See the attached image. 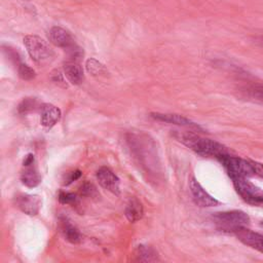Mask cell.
Returning a JSON list of instances; mask_svg holds the SVG:
<instances>
[{"label":"cell","instance_id":"6da1fadb","mask_svg":"<svg viewBox=\"0 0 263 263\" xmlns=\"http://www.w3.org/2000/svg\"><path fill=\"white\" fill-rule=\"evenodd\" d=\"M179 140L202 157H215L219 159L221 156L229 153L226 147H224L222 144L210 139L201 138L192 133L181 134Z\"/></svg>","mask_w":263,"mask_h":263},{"label":"cell","instance_id":"7a4b0ae2","mask_svg":"<svg viewBox=\"0 0 263 263\" xmlns=\"http://www.w3.org/2000/svg\"><path fill=\"white\" fill-rule=\"evenodd\" d=\"M24 44L30 58L39 66L46 65L53 58V50L45 40L37 35H27Z\"/></svg>","mask_w":263,"mask_h":263},{"label":"cell","instance_id":"3957f363","mask_svg":"<svg viewBox=\"0 0 263 263\" xmlns=\"http://www.w3.org/2000/svg\"><path fill=\"white\" fill-rule=\"evenodd\" d=\"M213 219L219 229L231 233L237 228L247 227L251 222L249 215L239 210L216 213Z\"/></svg>","mask_w":263,"mask_h":263},{"label":"cell","instance_id":"277c9868","mask_svg":"<svg viewBox=\"0 0 263 263\" xmlns=\"http://www.w3.org/2000/svg\"><path fill=\"white\" fill-rule=\"evenodd\" d=\"M232 184L237 194L249 204L263 206V191L248 181V178H233Z\"/></svg>","mask_w":263,"mask_h":263},{"label":"cell","instance_id":"5b68a950","mask_svg":"<svg viewBox=\"0 0 263 263\" xmlns=\"http://www.w3.org/2000/svg\"><path fill=\"white\" fill-rule=\"evenodd\" d=\"M218 160L225 167L230 179L239 177L249 178L251 176H254V172L249 159H242L240 157L233 156L227 153L221 156Z\"/></svg>","mask_w":263,"mask_h":263},{"label":"cell","instance_id":"8992f818","mask_svg":"<svg viewBox=\"0 0 263 263\" xmlns=\"http://www.w3.org/2000/svg\"><path fill=\"white\" fill-rule=\"evenodd\" d=\"M20 177L22 183L29 188H34L40 184L41 175L33 154L29 153L25 156Z\"/></svg>","mask_w":263,"mask_h":263},{"label":"cell","instance_id":"52a82bcc","mask_svg":"<svg viewBox=\"0 0 263 263\" xmlns=\"http://www.w3.org/2000/svg\"><path fill=\"white\" fill-rule=\"evenodd\" d=\"M14 203L23 213L29 216H35L41 209L42 199L36 194L21 193L14 197Z\"/></svg>","mask_w":263,"mask_h":263},{"label":"cell","instance_id":"ba28073f","mask_svg":"<svg viewBox=\"0 0 263 263\" xmlns=\"http://www.w3.org/2000/svg\"><path fill=\"white\" fill-rule=\"evenodd\" d=\"M190 191L194 202L199 206H215L220 203L208 191H205V189L200 185V183L195 178H192L190 180Z\"/></svg>","mask_w":263,"mask_h":263},{"label":"cell","instance_id":"9c48e42d","mask_svg":"<svg viewBox=\"0 0 263 263\" xmlns=\"http://www.w3.org/2000/svg\"><path fill=\"white\" fill-rule=\"evenodd\" d=\"M97 179L99 181V184L106 190L110 191L111 193L115 195L120 194V189H119V178L114 174V172L107 167V166H102L98 170L97 172Z\"/></svg>","mask_w":263,"mask_h":263},{"label":"cell","instance_id":"30bf717a","mask_svg":"<svg viewBox=\"0 0 263 263\" xmlns=\"http://www.w3.org/2000/svg\"><path fill=\"white\" fill-rule=\"evenodd\" d=\"M245 245L263 253V235L254 232L247 227H240L232 232Z\"/></svg>","mask_w":263,"mask_h":263},{"label":"cell","instance_id":"8fae6325","mask_svg":"<svg viewBox=\"0 0 263 263\" xmlns=\"http://www.w3.org/2000/svg\"><path fill=\"white\" fill-rule=\"evenodd\" d=\"M48 38L52 44L65 49L74 44V39L69 31L59 26H54L49 30Z\"/></svg>","mask_w":263,"mask_h":263},{"label":"cell","instance_id":"7c38bea8","mask_svg":"<svg viewBox=\"0 0 263 263\" xmlns=\"http://www.w3.org/2000/svg\"><path fill=\"white\" fill-rule=\"evenodd\" d=\"M41 110V117L40 122L46 128H51L55 125L62 116L61 110L51 104H43L40 107Z\"/></svg>","mask_w":263,"mask_h":263},{"label":"cell","instance_id":"4fadbf2b","mask_svg":"<svg viewBox=\"0 0 263 263\" xmlns=\"http://www.w3.org/2000/svg\"><path fill=\"white\" fill-rule=\"evenodd\" d=\"M64 73L72 84H80L83 81L84 74L80 62L67 60L64 63Z\"/></svg>","mask_w":263,"mask_h":263},{"label":"cell","instance_id":"5bb4252c","mask_svg":"<svg viewBox=\"0 0 263 263\" xmlns=\"http://www.w3.org/2000/svg\"><path fill=\"white\" fill-rule=\"evenodd\" d=\"M150 116L153 119L161 121V122H167V123L181 125V126H196V124L194 122H192L190 119L186 118L183 115H179V114L154 112V113H151Z\"/></svg>","mask_w":263,"mask_h":263},{"label":"cell","instance_id":"9a60e30c","mask_svg":"<svg viewBox=\"0 0 263 263\" xmlns=\"http://www.w3.org/2000/svg\"><path fill=\"white\" fill-rule=\"evenodd\" d=\"M124 215L126 219L132 223L139 221L144 215V208L142 202L137 197L129 198L124 209Z\"/></svg>","mask_w":263,"mask_h":263},{"label":"cell","instance_id":"2e32d148","mask_svg":"<svg viewBox=\"0 0 263 263\" xmlns=\"http://www.w3.org/2000/svg\"><path fill=\"white\" fill-rule=\"evenodd\" d=\"M136 259L140 262H156L159 261L157 252L150 246L140 245L135 251Z\"/></svg>","mask_w":263,"mask_h":263},{"label":"cell","instance_id":"e0dca14e","mask_svg":"<svg viewBox=\"0 0 263 263\" xmlns=\"http://www.w3.org/2000/svg\"><path fill=\"white\" fill-rule=\"evenodd\" d=\"M62 232L65 239L71 243L76 245L81 242L82 240V235L79 230L66 219L62 221Z\"/></svg>","mask_w":263,"mask_h":263},{"label":"cell","instance_id":"ac0fdd59","mask_svg":"<svg viewBox=\"0 0 263 263\" xmlns=\"http://www.w3.org/2000/svg\"><path fill=\"white\" fill-rule=\"evenodd\" d=\"M86 70L89 74L93 76H99L107 73V70L104 67V65L95 59H88L86 61Z\"/></svg>","mask_w":263,"mask_h":263},{"label":"cell","instance_id":"d6986e66","mask_svg":"<svg viewBox=\"0 0 263 263\" xmlns=\"http://www.w3.org/2000/svg\"><path fill=\"white\" fill-rule=\"evenodd\" d=\"M248 98L263 103V85H252L243 90Z\"/></svg>","mask_w":263,"mask_h":263},{"label":"cell","instance_id":"ffe728a7","mask_svg":"<svg viewBox=\"0 0 263 263\" xmlns=\"http://www.w3.org/2000/svg\"><path fill=\"white\" fill-rule=\"evenodd\" d=\"M37 106H38V103H37L36 99L26 98L21 102L17 110H18V113H21V114H27V113L35 110L37 108Z\"/></svg>","mask_w":263,"mask_h":263},{"label":"cell","instance_id":"44dd1931","mask_svg":"<svg viewBox=\"0 0 263 263\" xmlns=\"http://www.w3.org/2000/svg\"><path fill=\"white\" fill-rule=\"evenodd\" d=\"M17 72H18V76L23 79V80H26V81H29V80H32L35 78L36 74H35V71L28 65L26 64H20L18 65V68H17Z\"/></svg>","mask_w":263,"mask_h":263},{"label":"cell","instance_id":"7402d4cb","mask_svg":"<svg viewBox=\"0 0 263 263\" xmlns=\"http://www.w3.org/2000/svg\"><path fill=\"white\" fill-rule=\"evenodd\" d=\"M59 201L63 204L75 205L77 203V196H76V194H74L72 192L61 191L59 194Z\"/></svg>","mask_w":263,"mask_h":263},{"label":"cell","instance_id":"603a6c76","mask_svg":"<svg viewBox=\"0 0 263 263\" xmlns=\"http://www.w3.org/2000/svg\"><path fill=\"white\" fill-rule=\"evenodd\" d=\"M80 192L82 195H85V196H93L95 194H97V190L95 188V186L91 184V183H84L81 188H80Z\"/></svg>","mask_w":263,"mask_h":263},{"label":"cell","instance_id":"cb8c5ba5","mask_svg":"<svg viewBox=\"0 0 263 263\" xmlns=\"http://www.w3.org/2000/svg\"><path fill=\"white\" fill-rule=\"evenodd\" d=\"M249 160H250L251 166L253 168L254 175H257V176L263 178V163L255 161V160H251V159H249Z\"/></svg>","mask_w":263,"mask_h":263},{"label":"cell","instance_id":"d4e9b609","mask_svg":"<svg viewBox=\"0 0 263 263\" xmlns=\"http://www.w3.org/2000/svg\"><path fill=\"white\" fill-rule=\"evenodd\" d=\"M81 175H82V173H81V171H79V170H76V171L71 172V173L67 176V178H66V180H65V182H64V185H69V184H71L73 181H76L77 179H79V178L81 177Z\"/></svg>","mask_w":263,"mask_h":263},{"label":"cell","instance_id":"484cf974","mask_svg":"<svg viewBox=\"0 0 263 263\" xmlns=\"http://www.w3.org/2000/svg\"><path fill=\"white\" fill-rule=\"evenodd\" d=\"M51 78H52L53 82H55L57 84L62 85L63 87H67V84H66L65 79H64V77H63V74H62L60 71H54V72L52 73Z\"/></svg>","mask_w":263,"mask_h":263},{"label":"cell","instance_id":"4316f807","mask_svg":"<svg viewBox=\"0 0 263 263\" xmlns=\"http://www.w3.org/2000/svg\"><path fill=\"white\" fill-rule=\"evenodd\" d=\"M256 42H257L260 46H262V47H263V36L258 37V38L256 39Z\"/></svg>","mask_w":263,"mask_h":263},{"label":"cell","instance_id":"83f0119b","mask_svg":"<svg viewBox=\"0 0 263 263\" xmlns=\"http://www.w3.org/2000/svg\"><path fill=\"white\" fill-rule=\"evenodd\" d=\"M262 225H263V224H262Z\"/></svg>","mask_w":263,"mask_h":263}]
</instances>
